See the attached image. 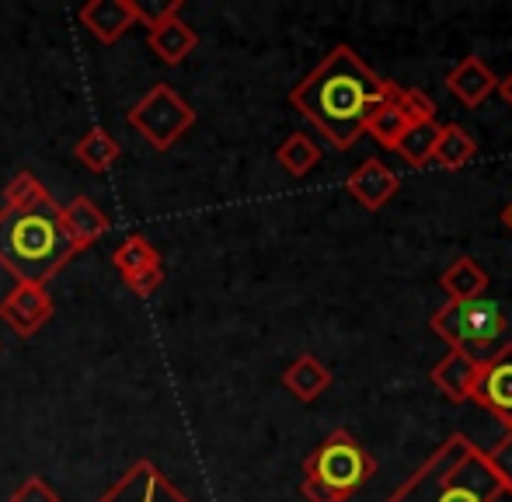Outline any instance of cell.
<instances>
[{
    "instance_id": "cell-1",
    "label": "cell",
    "mask_w": 512,
    "mask_h": 502,
    "mask_svg": "<svg viewBox=\"0 0 512 502\" xmlns=\"http://www.w3.org/2000/svg\"><path fill=\"white\" fill-rule=\"evenodd\" d=\"M387 95V77H377L352 46L328 49L321 63L290 91V105L317 126L335 150H352L366 116Z\"/></svg>"
},
{
    "instance_id": "cell-2",
    "label": "cell",
    "mask_w": 512,
    "mask_h": 502,
    "mask_svg": "<svg viewBox=\"0 0 512 502\" xmlns=\"http://www.w3.org/2000/svg\"><path fill=\"white\" fill-rule=\"evenodd\" d=\"M387 502H512V492L488 468L485 450L474 447L464 433H453Z\"/></svg>"
},
{
    "instance_id": "cell-3",
    "label": "cell",
    "mask_w": 512,
    "mask_h": 502,
    "mask_svg": "<svg viewBox=\"0 0 512 502\" xmlns=\"http://www.w3.org/2000/svg\"><path fill=\"white\" fill-rule=\"evenodd\" d=\"M77 255L74 241L60 224V203L49 199L32 210H7L0 206V265L18 283L46 286L60 276Z\"/></svg>"
},
{
    "instance_id": "cell-4",
    "label": "cell",
    "mask_w": 512,
    "mask_h": 502,
    "mask_svg": "<svg viewBox=\"0 0 512 502\" xmlns=\"http://www.w3.org/2000/svg\"><path fill=\"white\" fill-rule=\"evenodd\" d=\"M429 328L450 349H460V353L485 363L488 349L495 342H502V335H506V314H502V307L492 297L464 300V304L460 300H446L429 318Z\"/></svg>"
},
{
    "instance_id": "cell-5",
    "label": "cell",
    "mask_w": 512,
    "mask_h": 502,
    "mask_svg": "<svg viewBox=\"0 0 512 502\" xmlns=\"http://www.w3.org/2000/svg\"><path fill=\"white\" fill-rule=\"evenodd\" d=\"M377 475V461L373 454L345 429H335L331 436H324L304 461V478L321 489L335 492L338 499H349L363 489L370 478Z\"/></svg>"
},
{
    "instance_id": "cell-6",
    "label": "cell",
    "mask_w": 512,
    "mask_h": 502,
    "mask_svg": "<svg viewBox=\"0 0 512 502\" xmlns=\"http://www.w3.org/2000/svg\"><path fill=\"white\" fill-rule=\"evenodd\" d=\"M126 123L154 150H171L192 126H196V112H192V105L185 102L171 84H154V88L126 112Z\"/></svg>"
},
{
    "instance_id": "cell-7",
    "label": "cell",
    "mask_w": 512,
    "mask_h": 502,
    "mask_svg": "<svg viewBox=\"0 0 512 502\" xmlns=\"http://www.w3.org/2000/svg\"><path fill=\"white\" fill-rule=\"evenodd\" d=\"M98 502H192V499L185 496L154 461L143 457V461L129 464V468L115 478V485H108L102 492Z\"/></svg>"
},
{
    "instance_id": "cell-8",
    "label": "cell",
    "mask_w": 512,
    "mask_h": 502,
    "mask_svg": "<svg viewBox=\"0 0 512 502\" xmlns=\"http://www.w3.org/2000/svg\"><path fill=\"white\" fill-rule=\"evenodd\" d=\"M471 401L485 408L492 419H499L506 433H512V342H506L499 353H492L481 363Z\"/></svg>"
},
{
    "instance_id": "cell-9",
    "label": "cell",
    "mask_w": 512,
    "mask_h": 502,
    "mask_svg": "<svg viewBox=\"0 0 512 502\" xmlns=\"http://www.w3.org/2000/svg\"><path fill=\"white\" fill-rule=\"evenodd\" d=\"M49 318H53V297H49L46 286L14 283V290L0 300V321L18 339H32Z\"/></svg>"
},
{
    "instance_id": "cell-10",
    "label": "cell",
    "mask_w": 512,
    "mask_h": 502,
    "mask_svg": "<svg viewBox=\"0 0 512 502\" xmlns=\"http://www.w3.org/2000/svg\"><path fill=\"white\" fill-rule=\"evenodd\" d=\"M345 189H349V196L356 199L359 206L380 210V206H387L398 196L401 178L394 175L380 157H366V161L359 164V168H352V175L345 178Z\"/></svg>"
},
{
    "instance_id": "cell-11",
    "label": "cell",
    "mask_w": 512,
    "mask_h": 502,
    "mask_svg": "<svg viewBox=\"0 0 512 502\" xmlns=\"http://www.w3.org/2000/svg\"><path fill=\"white\" fill-rule=\"evenodd\" d=\"M443 84L464 109H478V105H485L488 98L499 91V77H495V70L488 67L481 56H464V60L446 74Z\"/></svg>"
},
{
    "instance_id": "cell-12",
    "label": "cell",
    "mask_w": 512,
    "mask_h": 502,
    "mask_svg": "<svg viewBox=\"0 0 512 502\" xmlns=\"http://www.w3.org/2000/svg\"><path fill=\"white\" fill-rule=\"evenodd\" d=\"M81 25L95 35L98 42L112 46L115 39L129 32L136 25V11H133V0H88V4L77 11Z\"/></svg>"
},
{
    "instance_id": "cell-13",
    "label": "cell",
    "mask_w": 512,
    "mask_h": 502,
    "mask_svg": "<svg viewBox=\"0 0 512 502\" xmlns=\"http://www.w3.org/2000/svg\"><path fill=\"white\" fill-rule=\"evenodd\" d=\"M478 374H481V360L460 353V349H450V353L432 367L429 377L443 398L464 405V401H471V391H474V384H478Z\"/></svg>"
},
{
    "instance_id": "cell-14",
    "label": "cell",
    "mask_w": 512,
    "mask_h": 502,
    "mask_svg": "<svg viewBox=\"0 0 512 502\" xmlns=\"http://www.w3.org/2000/svg\"><path fill=\"white\" fill-rule=\"evenodd\" d=\"M60 224H63V231H67V238L74 241L77 255H81V251H88L91 245H98V241L105 238L112 220H108L88 196H81V199H74V203L60 206Z\"/></svg>"
},
{
    "instance_id": "cell-15",
    "label": "cell",
    "mask_w": 512,
    "mask_h": 502,
    "mask_svg": "<svg viewBox=\"0 0 512 502\" xmlns=\"http://www.w3.org/2000/svg\"><path fill=\"white\" fill-rule=\"evenodd\" d=\"M147 46L164 67H178V63H185L192 53H196L199 35L189 21L168 18V21H161V25L147 28Z\"/></svg>"
},
{
    "instance_id": "cell-16",
    "label": "cell",
    "mask_w": 512,
    "mask_h": 502,
    "mask_svg": "<svg viewBox=\"0 0 512 502\" xmlns=\"http://www.w3.org/2000/svg\"><path fill=\"white\" fill-rule=\"evenodd\" d=\"M408 126H411V119L405 116V112H401V105H398V81H387L384 102L370 109L363 133H370L384 150H398V143L405 140Z\"/></svg>"
},
{
    "instance_id": "cell-17",
    "label": "cell",
    "mask_w": 512,
    "mask_h": 502,
    "mask_svg": "<svg viewBox=\"0 0 512 502\" xmlns=\"http://www.w3.org/2000/svg\"><path fill=\"white\" fill-rule=\"evenodd\" d=\"M283 387L297 401L310 405V401H317L331 387V370L324 367V363L317 360L314 353H304V356H297V360H293L290 367L283 370Z\"/></svg>"
},
{
    "instance_id": "cell-18",
    "label": "cell",
    "mask_w": 512,
    "mask_h": 502,
    "mask_svg": "<svg viewBox=\"0 0 512 502\" xmlns=\"http://www.w3.org/2000/svg\"><path fill=\"white\" fill-rule=\"evenodd\" d=\"M439 286H443L446 300H478L488 293V272L478 265V258L460 255L446 265V272L439 276Z\"/></svg>"
},
{
    "instance_id": "cell-19",
    "label": "cell",
    "mask_w": 512,
    "mask_h": 502,
    "mask_svg": "<svg viewBox=\"0 0 512 502\" xmlns=\"http://www.w3.org/2000/svg\"><path fill=\"white\" fill-rule=\"evenodd\" d=\"M474 157H478V140H474L464 126H457V123L439 126L436 150H432V161H436V168L460 171V168H467Z\"/></svg>"
},
{
    "instance_id": "cell-20",
    "label": "cell",
    "mask_w": 512,
    "mask_h": 502,
    "mask_svg": "<svg viewBox=\"0 0 512 502\" xmlns=\"http://www.w3.org/2000/svg\"><path fill=\"white\" fill-rule=\"evenodd\" d=\"M119 154H122L119 140H115V136L102 126H91L88 133L74 143V157L88 171H95V175H105V171L119 161Z\"/></svg>"
},
{
    "instance_id": "cell-21",
    "label": "cell",
    "mask_w": 512,
    "mask_h": 502,
    "mask_svg": "<svg viewBox=\"0 0 512 502\" xmlns=\"http://www.w3.org/2000/svg\"><path fill=\"white\" fill-rule=\"evenodd\" d=\"M112 265L119 269L122 279H133V276H140V272L154 269V265H164V262H161V251L150 245L143 234H126L122 245L112 251Z\"/></svg>"
},
{
    "instance_id": "cell-22",
    "label": "cell",
    "mask_w": 512,
    "mask_h": 502,
    "mask_svg": "<svg viewBox=\"0 0 512 502\" xmlns=\"http://www.w3.org/2000/svg\"><path fill=\"white\" fill-rule=\"evenodd\" d=\"M317 161H321V147H317V143L310 140L307 133H290L276 147V164L286 171V175H293V178L310 175V171L317 168Z\"/></svg>"
},
{
    "instance_id": "cell-23",
    "label": "cell",
    "mask_w": 512,
    "mask_h": 502,
    "mask_svg": "<svg viewBox=\"0 0 512 502\" xmlns=\"http://www.w3.org/2000/svg\"><path fill=\"white\" fill-rule=\"evenodd\" d=\"M436 136H439V123H411L405 140L398 143V150H394V154H401V161H405L408 168H422V164L432 161Z\"/></svg>"
},
{
    "instance_id": "cell-24",
    "label": "cell",
    "mask_w": 512,
    "mask_h": 502,
    "mask_svg": "<svg viewBox=\"0 0 512 502\" xmlns=\"http://www.w3.org/2000/svg\"><path fill=\"white\" fill-rule=\"evenodd\" d=\"M49 199H53V192H49L46 185L32 175V171H21V175H14L11 182H7V189H4V206H7V210H32V206H42V203H49Z\"/></svg>"
},
{
    "instance_id": "cell-25",
    "label": "cell",
    "mask_w": 512,
    "mask_h": 502,
    "mask_svg": "<svg viewBox=\"0 0 512 502\" xmlns=\"http://www.w3.org/2000/svg\"><path fill=\"white\" fill-rule=\"evenodd\" d=\"M182 0H133V11H136V25H143V28H154V25H161V21H168V18H178L182 14Z\"/></svg>"
},
{
    "instance_id": "cell-26",
    "label": "cell",
    "mask_w": 512,
    "mask_h": 502,
    "mask_svg": "<svg viewBox=\"0 0 512 502\" xmlns=\"http://www.w3.org/2000/svg\"><path fill=\"white\" fill-rule=\"evenodd\" d=\"M398 105L411 123H436V105L429 102V95L418 88H405L398 84Z\"/></svg>"
},
{
    "instance_id": "cell-27",
    "label": "cell",
    "mask_w": 512,
    "mask_h": 502,
    "mask_svg": "<svg viewBox=\"0 0 512 502\" xmlns=\"http://www.w3.org/2000/svg\"><path fill=\"white\" fill-rule=\"evenodd\" d=\"M485 461H488V468L495 471V478L512 492V433L502 436L492 450H485Z\"/></svg>"
},
{
    "instance_id": "cell-28",
    "label": "cell",
    "mask_w": 512,
    "mask_h": 502,
    "mask_svg": "<svg viewBox=\"0 0 512 502\" xmlns=\"http://www.w3.org/2000/svg\"><path fill=\"white\" fill-rule=\"evenodd\" d=\"M11 502H60V492H56L42 475H32L11 492Z\"/></svg>"
},
{
    "instance_id": "cell-29",
    "label": "cell",
    "mask_w": 512,
    "mask_h": 502,
    "mask_svg": "<svg viewBox=\"0 0 512 502\" xmlns=\"http://www.w3.org/2000/svg\"><path fill=\"white\" fill-rule=\"evenodd\" d=\"M126 286L136 293L140 300H150L157 290L164 286V265H154V269H147V272H140V276H133V279H126Z\"/></svg>"
},
{
    "instance_id": "cell-30",
    "label": "cell",
    "mask_w": 512,
    "mask_h": 502,
    "mask_svg": "<svg viewBox=\"0 0 512 502\" xmlns=\"http://www.w3.org/2000/svg\"><path fill=\"white\" fill-rule=\"evenodd\" d=\"M499 91H502V98H506L509 109H512V74L506 77V81H499Z\"/></svg>"
},
{
    "instance_id": "cell-31",
    "label": "cell",
    "mask_w": 512,
    "mask_h": 502,
    "mask_svg": "<svg viewBox=\"0 0 512 502\" xmlns=\"http://www.w3.org/2000/svg\"><path fill=\"white\" fill-rule=\"evenodd\" d=\"M502 224L509 227V234H512V203L506 206V210H502Z\"/></svg>"
}]
</instances>
